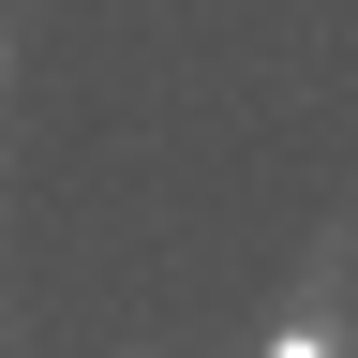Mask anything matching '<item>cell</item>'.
<instances>
[{
	"mask_svg": "<svg viewBox=\"0 0 358 358\" xmlns=\"http://www.w3.org/2000/svg\"><path fill=\"white\" fill-rule=\"evenodd\" d=\"M268 358H329V329H284V343H268Z\"/></svg>",
	"mask_w": 358,
	"mask_h": 358,
	"instance_id": "obj_1",
	"label": "cell"
}]
</instances>
